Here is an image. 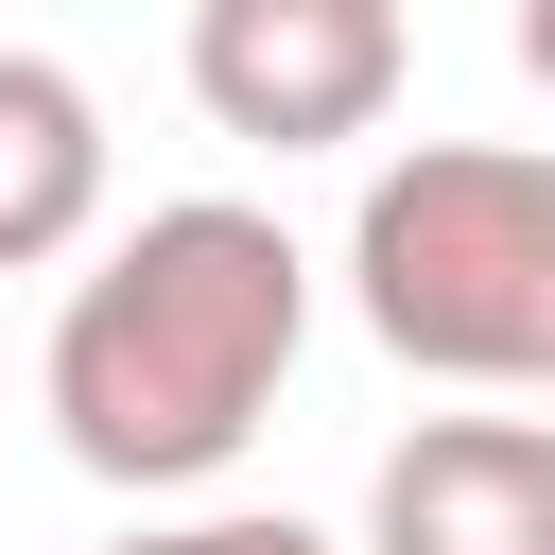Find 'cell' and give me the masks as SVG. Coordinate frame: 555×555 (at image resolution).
I'll return each mask as SVG.
<instances>
[{"instance_id": "6da1fadb", "label": "cell", "mask_w": 555, "mask_h": 555, "mask_svg": "<svg viewBox=\"0 0 555 555\" xmlns=\"http://www.w3.org/2000/svg\"><path fill=\"white\" fill-rule=\"evenodd\" d=\"M295 347H312V260H295V225L243 208V191H173V208H139V225L69 278L35 382H52V434H69L87 486L173 503V486H208V468L278 416Z\"/></svg>"}, {"instance_id": "7a4b0ae2", "label": "cell", "mask_w": 555, "mask_h": 555, "mask_svg": "<svg viewBox=\"0 0 555 555\" xmlns=\"http://www.w3.org/2000/svg\"><path fill=\"white\" fill-rule=\"evenodd\" d=\"M347 295L416 382L555 399V156L538 139H416L347 208Z\"/></svg>"}, {"instance_id": "3957f363", "label": "cell", "mask_w": 555, "mask_h": 555, "mask_svg": "<svg viewBox=\"0 0 555 555\" xmlns=\"http://www.w3.org/2000/svg\"><path fill=\"white\" fill-rule=\"evenodd\" d=\"M416 35L399 0H191V104L260 156H330V139H382Z\"/></svg>"}, {"instance_id": "277c9868", "label": "cell", "mask_w": 555, "mask_h": 555, "mask_svg": "<svg viewBox=\"0 0 555 555\" xmlns=\"http://www.w3.org/2000/svg\"><path fill=\"white\" fill-rule=\"evenodd\" d=\"M364 555H555V416H416L364 486Z\"/></svg>"}, {"instance_id": "5b68a950", "label": "cell", "mask_w": 555, "mask_h": 555, "mask_svg": "<svg viewBox=\"0 0 555 555\" xmlns=\"http://www.w3.org/2000/svg\"><path fill=\"white\" fill-rule=\"evenodd\" d=\"M104 225V104L52 52H0V278L69 260Z\"/></svg>"}, {"instance_id": "8992f818", "label": "cell", "mask_w": 555, "mask_h": 555, "mask_svg": "<svg viewBox=\"0 0 555 555\" xmlns=\"http://www.w3.org/2000/svg\"><path fill=\"white\" fill-rule=\"evenodd\" d=\"M104 555H347V538H312L295 503H208V520H139V538H104Z\"/></svg>"}, {"instance_id": "52a82bcc", "label": "cell", "mask_w": 555, "mask_h": 555, "mask_svg": "<svg viewBox=\"0 0 555 555\" xmlns=\"http://www.w3.org/2000/svg\"><path fill=\"white\" fill-rule=\"evenodd\" d=\"M503 35H520V69H538V87H555V0H520V17H503Z\"/></svg>"}]
</instances>
